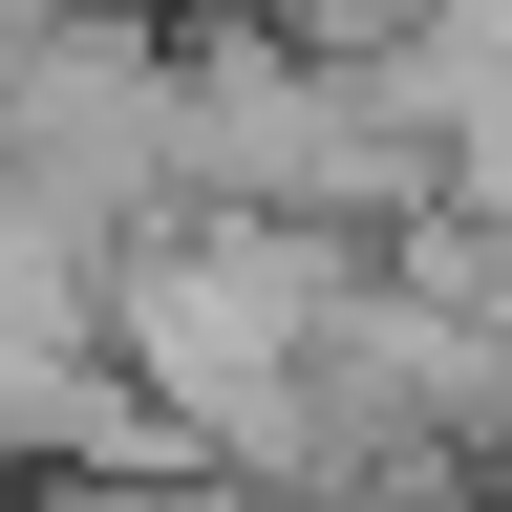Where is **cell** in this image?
<instances>
[{
    "label": "cell",
    "instance_id": "1",
    "mask_svg": "<svg viewBox=\"0 0 512 512\" xmlns=\"http://www.w3.org/2000/svg\"><path fill=\"white\" fill-rule=\"evenodd\" d=\"M320 320H342V278H320L299 214H214V235H150L107 278V342L150 363L171 427H214L235 470H299V384H320Z\"/></svg>",
    "mask_w": 512,
    "mask_h": 512
},
{
    "label": "cell",
    "instance_id": "2",
    "mask_svg": "<svg viewBox=\"0 0 512 512\" xmlns=\"http://www.w3.org/2000/svg\"><path fill=\"white\" fill-rule=\"evenodd\" d=\"M0 171H22L43 214L128 235L150 192H192V171H171V64L128 43L107 0H43V22H0Z\"/></svg>",
    "mask_w": 512,
    "mask_h": 512
},
{
    "label": "cell",
    "instance_id": "3",
    "mask_svg": "<svg viewBox=\"0 0 512 512\" xmlns=\"http://www.w3.org/2000/svg\"><path fill=\"white\" fill-rule=\"evenodd\" d=\"M427 128L406 107H363V86H320V64H171V171L214 192V214H363L384 171H406Z\"/></svg>",
    "mask_w": 512,
    "mask_h": 512
}]
</instances>
